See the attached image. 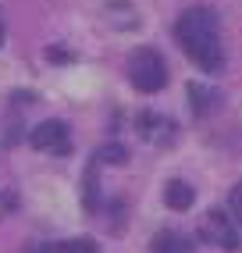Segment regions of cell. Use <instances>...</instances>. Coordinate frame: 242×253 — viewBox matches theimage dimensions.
<instances>
[{"label":"cell","mask_w":242,"mask_h":253,"mask_svg":"<svg viewBox=\"0 0 242 253\" xmlns=\"http://www.w3.org/2000/svg\"><path fill=\"white\" fill-rule=\"evenodd\" d=\"M153 253H189V246H185L182 235H175V232H161L157 239H153Z\"/></svg>","instance_id":"obj_10"},{"label":"cell","mask_w":242,"mask_h":253,"mask_svg":"<svg viewBox=\"0 0 242 253\" xmlns=\"http://www.w3.org/2000/svg\"><path fill=\"white\" fill-rule=\"evenodd\" d=\"M29 253H100L93 239H64L57 246H36V250H29Z\"/></svg>","instance_id":"obj_9"},{"label":"cell","mask_w":242,"mask_h":253,"mask_svg":"<svg viewBox=\"0 0 242 253\" xmlns=\"http://www.w3.org/2000/svg\"><path fill=\"white\" fill-rule=\"evenodd\" d=\"M0 43H4V29H0Z\"/></svg>","instance_id":"obj_14"},{"label":"cell","mask_w":242,"mask_h":253,"mask_svg":"<svg viewBox=\"0 0 242 253\" xmlns=\"http://www.w3.org/2000/svg\"><path fill=\"white\" fill-rule=\"evenodd\" d=\"M193 200H196V193H193V185H189V182L171 178V182L164 185V204H167L171 211H189V207H193Z\"/></svg>","instance_id":"obj_6"},{"label":"cell","mask_w":242,"mask_h":253,"mask_svg":"<svg viewBox=\"0 0 242 253\" xmlns=\"http://www.w3.org/2000/svg\"><path fill=\"white\" fill-rule=\"evenodd\" d=\"M135 128H139V136L150 139V143H171L175 139V122H167V118L153 114V111H143Z\"/></svg>","instance_id":"obj_5"},{"label":"cell","mask_w":242,"mask_h":253,"mask_svg":"<svg viewBox=\"0 0 242 253\" xmlns=\"http://www.w3.org/2000/svg\"><path fill=\"white\" fill-rule=\"evenodd\" d=\"M128 79L139 93H161L167 86V68L157 50H135L128 57Z\"/></svg>","instance_id":"obj_2"},{"label":"cell","mask_w":242,"mask_h":253,"mask_svg":"<svg viewBox=\"0 0 242 253\" xmlns=\"http://www.w3.org/2000/svg\"><path fill=\"white\" fill-rule=\"evenodd\" d=\"M200 235H203L206 243L221 246V250H235V246H239V232H235L232 217L224 214L221 207H217V211H210V214L203 217V225H200Z\"/></svg>","instance_id":"obj_3"},{"label":"cell","mask_w":242,"mask_h":253,"mask_svg":"<svg viewBox=\"0 0 242 253\" xmlns=\"http://www.w3.org/2000/svg\"><path fill=\"white\" fill-rule=\"evenodd\" d=\"M46 57H50V61H72V54H64V50H54V46L46 50Z\"/></svg>","instance_id":"obj_12"},{"label":"cell","mask_w":242,"mask_h":253,"mask_svg":"<svg viewBox=\"0 0 242 253\" xmlns=\"http://www.w3.org/2000/svg\"><path fill=\"white\" fill-rule=\"evenodd\" d=\"M100 161H114V164H125L128 161V154H125V146H118V143H111V146H103L100 154H96Z\"/></svg>","instance_id":"obj_11"},{"label":"cell","mask_w":242,"mask_h":253,"mask_svg":"<svg viewBox=\"0 0 242 253\" xmlns=\"http://www.w3.org/2000/svg\"><path fill=\"white\" fill-rule=\"evenodd\" d=\"M232 207L242 214V185H239V189H232Z\"/></svg>","instance_id":"obj_13"},{"label":"cell","mask_w":242,"mask_h":253,"mask_svg":"<svg viewBox=\"0 0 242 253\" xmlns=\"http://www.w3.org/2000/svg\"><path fill=\"white\" fill-rule=\"evenodd\" d=\"M175 36L182 50L193 57L203 72H221L224 68V50H221V32H217V14L210 7H189L178 25Z\"/></svg>","instance_id":"obj_1"},{"label":"cell","mask_w":242,"mask_h":253,"mask_svg":"<svg viewBox=\"0 0 242 253\" xmlns=\"http://www.w3.org/2000/svg\"><path fill=\"white\" fill-rule=\"evenodd\" d=\"M29 143L36 150H54L57 157L68 154V125L64 122H40L29 132Z\"/></svg>","instance_id":"obj_4"},{"label":"cell","mask_w":242,"mask_h":253,"mask_svg":"<svg viewBox=\"0 0 242 253\" xmlns=\"http://www.w3.org/2000/svg\"><path fill=\"white\" fill-rule=\"evenodd\" d=\"M96 171H100V157L89 161V168H85V175H82V204L96 211V196H100V182H96Z\"/></svg>","instance_id":"obj_8"},{"label":"cell","mask_w":242,"mask_h":253,"mask_svg":"<svg viewBox=\"0 0 242 253\" xmlns=\"http://www.w3.org/2000/svg\"><path fill=\"white\" fill-rule=\"evenodd\" d=\"M189 104H193L196 114H210L217 104H221V93L217 89H206L200 82H189Z\"/></svg>","instance_id":"obj_7"}]
</instances>
